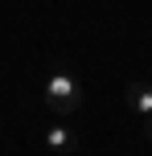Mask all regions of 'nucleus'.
Returning a JSON list of instances; mask_svg holds the SVG:
<instances>
[{"label":"nucleus","instance_id":"obj_1","mask_svg":"<svg viewBox=\"0 0 152 156\" xmlns=\"http://www.w3.org/2000/svg\"><path fill=\"white\" fill-rule=\"evenodd\" d=\"M41 99H45V107L54 111V115H74V111H78V103H82V86H78V78H74V74L54 70V74L45 78Z\"/></svg>","mask_w":152,"mask_h":156},{"label":"nucleus","instance_id":"obj_2","mask_svg":"<svg viewBox=\"0 0 152 156\" xmlns=\"http://www.w3.org/2000/svg\"><path fill=\"white\" fill-rule=\"evenodd\" d=\"M45 148H49V152H62V156H74V152H78V136H74L70 127L54 123V127L45 132Z\"/></svg>","mask_w":152,"mask_h":156},{"label":"nucleus","instance_id":"obj_3","mask_svg":"<svg viewBox=\"0 0 152 156\" xmlns=\"http://www.w3.org/2000/svg\"><path fill=\"white\" fill-rule=\"evenodd\" d=\"M123 99H128V107L136 111V115H152V86L148 82H128Z\"/></svg>","mask_w":152,"mask_h":156},{"label":"nucleus","instance_id":"obj_4","mask_svg":"<svg viewBox=\"0 0 152 156\" xmlns=\"http://www.w3.org/2000/svg\"><path fill=\"white\" fill-rule=\"evenodd\" d=\"M144 136L152 140V115H144Z\"/></svg>","mask_w":152,"mask_h":156}]
</instances>
